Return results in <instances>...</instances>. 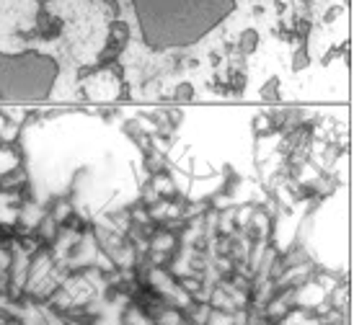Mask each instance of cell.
Wrapping results in <instances>:
<instances>
[{
    "label": "cell",
    "mask_w": 354,
    "mask_h": 325,
    "mask_svg": "<svg viewBox=\"0 0 354 325\" xmlns=\"http://www.w3.org/2000/svg\"><path fill=\"white\" fill-rule=\"evenodd\" d=\"M150 50H181L202 41L236 10V0H132Z\"/></svg>",
    "instance_id": "6da1fadb"
},
{
    "label": "cell",
    "mask_w": 354,
    "mask_h": 325,
    "mask_svg": "<svg viewBox=\"0 0 354 325\" xmlns=\"http://www.w3.org/2000/svg\"><path fill=\"white\" fill-rule=\"evenodd\" d=\"M59 78V62L37 50L0 52V101H44Z\"/></svg>",
    "instance_id": "7a4b0ae2"
}]
</instances>
